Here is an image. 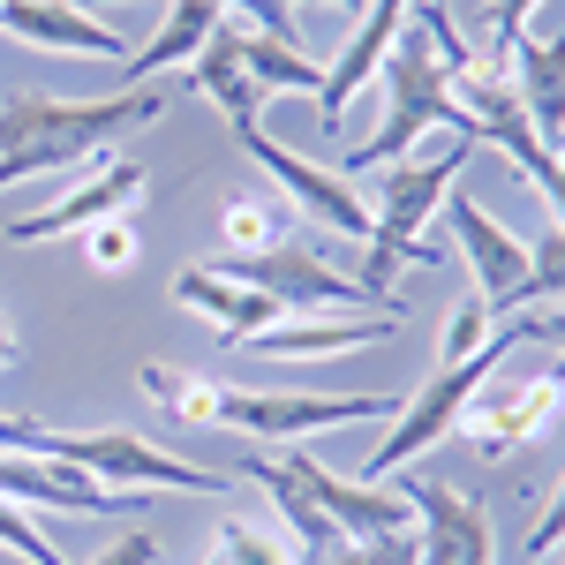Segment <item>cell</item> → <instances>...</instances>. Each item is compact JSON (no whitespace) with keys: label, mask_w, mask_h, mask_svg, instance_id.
Wrapping results in <instances>:
<instances>
[{"label":"cell","mask_w":565,"mask_h":565,"mask_svg":"<svg viewBox=\"0 0 565 565\" xmlns=\"http://www.w3.org/2000/svg\"><path fill=\"white\" fill-rule=\"evenodd\" d=\"M204 565H226V558H218V551H204Z\"/></svg>","instance_id":"obj_39"},{"label":"cell","mask_w":565,"mask_h":565,"mask_svg":"<svg viewBox=\"0 0 565 565\" xmlns=\"http://www.w3.org/2000/svg\"><path fill=\"white\" fill-rule=\"evenodd\" d=\"M189 90H196V98H212L226 129H257L264 84L249 76V68H242V53H234V39H226V15H218V31L204 39V53L189 61Z\"/></svg>","instance_id":"obj_20"},{"label":"cell","mask_w":565,"mask_h":565,"mask_svg":"<svg viewBox=\"0 0 565 565\" xmlns=\"http://www.w3.org/2000/svg\"><path fill=\"white\" fill-rule=\"evenodd\" d=\"M218 271H234L242 287L271 295L279 317H302V309H354V317H362V309H377V317H399V309H385L362 279H354V271L324 264L317 249H295V242H279V249H264V257H226Z\"/></svg>","instance_id":"obj_9"},{"label":"cell","mask_w":565,"mask_h":565,"mask_svg":"<svg viewBox=\"0 0 565 565\" xmlns=\"http://www.w3.org/2000/svg\"><path fill=\"white\" fill-rule=\"evenodd\" d=\"M407 8L415 0H370L362 15H354V31H348V45H340V61L324 68V84H317V129L324 136H340V121L354 114V98L385 76V61H392V45H399V31H407Z\"/></svg>","instance_id":"obj_12"},{"label":"cell","mask_w":565,"mask_h":565,"mask_svg":"<svg viewBox=\"0 0 565 565\" xmlns=\"http://www.w3.org/2000/svg\"><path fill=\"white\" fill-rule=\"evenodd\" d=\"M505 340V324L490 317V309L468 295V302H452V317H445V332H437V362H468V354L498 348Z\"/></svg>","instance_id":"obj_27"},{"label":"cell","mask_w":565,"mask_h":565,"mask_svg":"<svg viewBox=\"0 0 565 565\" xmlns=\"http://www.w3.org/2000/svg\"><path fill=\"white\" fill-rule=\"evenodd\" d=\"M279 242H295V212H287V204H271V196H234V204H218V257H264V249H279Z\"/></svg>","instance_id":"obj_24"},{"label":"cell","mask_w":565,"mask_h":565,"mask_svg":"<svg viewBox=\"0 0 565 565\" xmlns=\"http://www.w3.org/2000/svg\"><path fill=\"white\" fill-rule=\"evenodd\" d=\"M535 8H543V0H490V8H482V45H513Z\"/></svg>","instance_id":"obj_33"},{"label":"cell","mask_w":565,"mask_h":565,"mask_svg":"<svg viewBox=\"0 0 565 565\" xmlns=\"http://www.w3.org/2000/svg\"><path fill=\"white\" fill-rule=\"evenodd\" d=\"M287 8H370V0H287Z\"/></svg>","instance_id":"obj_38"},{"label":"cell","mask_w":565,"mask_h":565,"mask_svg":"<svg viewBox=\"0 0 565 565\" xmlns=\"http://www.w3.org/2000/svg\"><path fill=\"white\" fill-rule=\"evenodd\" d=\"M513 362V354H505ZM490 370L476 385V399L460 407L452 437L476 445V460H505V452H527L535 437H551V423L565 415V362H535V370Z\"/></svg>","instance_id":"obj_3"},{"label":"cell","mask_w":565,"mask_h":565,"mask_svg":"<svg viewBox=\"0 0 565 565\" xmlns=\"http://www.w3.org/2000/svg\"><path fill=\"white\" fill-rule=\"evenodd\" d=\"M527 302H565V234L551 226L543 242H527V295H521V309Z\"/></svg>","instance_id":"obj_28"},{"label":"cell","mask_w":565,"mask_h":565,"mask_svg":"<svg viewBox=\"0 0 565 565\" xmlns=\"http://www.w3.org/2000/svg\"><path fill=\"white\" fill-rule=\"evenodd\" d=\"M39 452L98 476L106 490H181V498H218L226 490L218 468H196V460H181V452H167V445H151L136 430H53L45 423Z\"/></svg>","instance_id":"obj_4"},{"label":"cell","mask_w":565,"mask_h":565,"mask_svg":"<svg viewBox=\"0 0 565 565\" xmlns=\"http://www.w3.org/2000/svg\"><path fill=\"white\" fill-rule=\"evenodd\" d=\"M287 468L302 476V490L324 505V521L340 527L348 543H370V535H415L407 490H385V482H362V476H332L309 445H287Z\"/></svg>","instance_id":"obj_13"},{"label":"cell","mask_w":565,"mask_h":565,"mask_svg":"<svg viewBox=\"0 0 565 565\" xmlns=\"http://www.w3.org/2000/svg\"><path fill=\"white\" fill-rule=\"evenodd\" d=\"M212 551L226 565H302V558H295V543H287L279 527H257V521H218Z\"/></svg>","instance_id":"obj_26"},{"label":"cell","mask_w":565,"mask_h":565,"mask_svg":"<svg viewBox=\"0 0 565 565\" xmlns=\"http://www.w3.org/2000/svg\"><path fill=\"white\" fill-rule=\"evenodd\" d=\"M0 8H8V0H0Z\"/></svg>","instance_id":"obj_40"},{"label":"cell","mask_w":565,"mask_h":565,"mask_svg":"<svg viewBox=\"0 0 565 565\" xmlns=\"http://www.w3.org/2000/svg\"><path fill=\"white\" fill-rule=\"evenodd\" d=\"M218 31V0H174L167 8V23L151 31L143 45H129V84L121 90H136V84H151V76H167V68H189L196 53H204V39Z\"/></svg>","instance_id":"obj_21"},{"label":"cell","mask_w":565,"mask_h":565,"mask_svg":"<svg viewBox=\"0 0 565 565\" xmlns=\"http://www.w3.org/2000/svg\"><path fill=\"white\" fill-rule=\"evenodd\" d=\"M242 476H249L264 498H271V527L295 543V558H302V565H317L324 551H332V543H348L340 527L324 521V505H317V498L302 490V476L287 468V452L271 460V452H257V445H249V452H242Z\"/></svg>","instance_id":"obj_18"},{"label":"cell","mask_w":565,"mask_h":565,"mask_svg":"<svg viewBox=\"0 0 565 565\" xmlns=\"http://www.w3.org/2000/svg\"><path fill=\"white\" fill-rule=\"evenodd\" d=\"M174 309L189 317H204L218 332V348H242V340H257L264 324H279V302L257 295V287H242L234 271H218V264H189L174 279Z\"/></svg>","instance_id":"obj_17"},{"label":"cell","mask_w":565,"mask_h":565,"mask_svg":"<svg viewBox=\"0 0 565 565\" xmlns=\"http://www.w3.org/2000/svg\"><path fill=\"white\" fill-rule=\"evenodd\" d=\"M535 196L551 204V218H558V234H565V159H551V174L535 181Z\"/></svg>","instance_id":"obj_36"},{"label":"cell","mask_w":565,"mask_h":565,"mask_svg":"<svg viewBox=\"0 0 565 565\" xmlns=\"http://www.w3.org/2000/svg\"><path fill=\"white\" fill-rule=\"evenodd\" d=\"M76 249H84L90 271L121 279V271H136V264H143V226H136V212L98 218V226H84V234H76Z\"/></svg>","instance_id":"obj_25"},{"label":"cell","mask_w":565,"mask_h":565,"mask_svg":"<svg viewBox=\"0 0 565 565\" xmlns=\"http://www.w3.org/2000/svg\"><path fill=\"white\" fill-rule=\"evenodd\" d=\"M445 226H452V257L468 264V279H476V302L490 317H513L527 295V242L513 226H498V218L482 212L476 196H445Z\"/></svg>","instance_id":"obj_10"},{"label":"cell","mask_w":565,"mask_h":565,"mask_svg":"<svg viewBox=\"0 0 565 565\" xmlns=\"http://www.w3.org/2000/svg\"><path fill=\"white\" fill-rule=\"evenodd\" d=\"M167 106H174V90L159 84L106 90V98H0V189L129 151L143 129H159Z\"/></svg>","instance_id":"obj_1"},{"label":"cell","mask_w":565,"mask_h":565,"mask_svg":"<svg viewBox=\"0 0 565 565\" xmlns=\"http://www.w3.org/2000/svg\"><path fill=\"white\" fill-rule=\"evenodd\" d=\"M0 551H15L23 565H68L53 551V535H39V521L23 505H8V498H0Z\"/></svg>","instance_id":"obj_29"},{"label":"cell","mask_w":565,"mask_h":565,"mask_svg":"<svg viewBox=\"0 0 565 565\" xmlns=\"http://www.w3.org/2000/svg\"><path fill=\"white\" fill-rule=\"evenodd\" d=\"M407 317H377V309H302V317H279L264 324L257 340H242L249 354L264 362H340V354H362V348H385Z\"/></svg>","instance_id":"obj_14"},{"label":"cell","mask_w":565,"mask_h":565,"mask_svg":"<svg viewBox=\"0 0 565 565\" xmlns=\"http://www.w3.org/2000/svg\"><path fill=\"white\" fill-rule=\"evenodd\" d=\"M317 565H423L415 535H370V543H332Z\"/></svg>","instance_id":"obj_30"},{"label":"cell","mask_w":565,"mask_h":565,"mask_svg":"<svg viewBox=\"0 0 565 565\" xmlns=\"http://www.w3.org/2000/svg\"><path fill=\"white\" fill-rule=\"evenodd\" d=\"M513 348H521V340L505 332L498 348L468 354V362H437L430 377H423V385H415L407 399H399L392 430L377 437V452L362 460V482H392L399 468H407V460H423L430 445H445V437H452V423H460V407L476 399V385H482V377H490V370H498V362H505Z\"/></svg>","instance_id":"obj_5"},{"label":"cell","mask_w":565,"mask_h":565,"mask_svg":"<svg viewBox=\"0 0 565 565\" xmlns=\"http://www.w3.org/2000/svg\"><path fill=\"white\" fill-rule=\"evenodd\" d=\"M513 340H527V348H551L565 362V302H527L513 309V324H505Z\"/></svg>","instance_id":"obj_31"},{"label":"cell","mask_w":565,"mask_h":565,"mask_svg":"<svg viewBox=\"0 0 565 565\" xmlns=\"http://www.w3.org/2000/svg\"><path fill=\"white\" fill-rule=\"evenodd\" d=\"M407 505H415V551L423 565H498V543H490V505L460 482L415 476L399 482Z\"/></svg>","instance_id":"obj_11"},{"label":"cell","mask_w":565,"mask_h":565,"mask_svg":"<svg viewBox=\"0 0 565 565\" xmlns=\"http://www.w3.org/2000/svg\"><path fill=\"white\" fill-rule=\"evenodd\" d=\"M15 354H23V340H15V324H8V309H0V370H8Z\"/></svg>","instance_id":"obj_37"},{"label":"cell","mask_w":565,"mask_h":565,"mask_svg":"<svg viewBox=\"0 0 565 565\" xmlns=\"http://www.w3.org/2000/svg\"><path fill=\"white\" fill-rule=\"evenodd\" d=\"M0 498L31 513H136L151 490H106L98 476L45 460V452H0Z\"/></svg>","instance_id":"obj_15"},{"label":"cell","mask_w":565,"mask_h":565,"mask_svg":"<svg viewBox=\"0 0 565 565\" xmlns=\"http://www.w3.org/2000/svg\"><path fill=\"white\" fill-rule=\"evenodd\" d=\"M218 8H226V0H218Z\"/></svg>","instance_id":"obj_41"},{"label":"cell","mask_w":565,"mask_h":565,"mask_svg":"<svg viewBox=\"0 0 565 565\" xmlns=\"http://www.w3.org/2000/svg\"><path fill=\"white\" fill-rule=\"evenodd\" d=\"M385 121L370 129V143H354L348 174H377V167H399V159H415V143L430 129L445 136H468L476 143V129H468V114H460V98H452V76H445V61H437V45L407 23L399 31V45H392L385 61Z\"/></svg>","instance_id":"obj_2"},{"label":"cell","mask_w":565,"mask_h":565,"mask_svg":"<svg viewBox=\"0 0 565 565\" xmlns=\"http://www.w3.org/2000/svg\"><path fill=\"white\" fill-rule=\"evenodd\" d=\"M234 136H242V151H249V167L271 174L279 204H287L295 218L324 226V234H340V242H370V196H362L340 167H317V159H302V151L271 143L264 121H257V129H234Z\"/></svg>","instance_id":"obj_7"},{"label":"cell","mask_w":565,"mask_h":565,"mask_svg":"<svg viewBox=\"0 0 565 565\" xmlns=\"http://www.w3.org/2000/svg\"><path fill=\"white\" fill-rule=\"evenodd\" d=\"M143 189H151V167L136 159V151H106V159H84L76 167V181L45 204V212H23L8 218V242H68V234H84V226H98V218H121L143 204Z\"/></svg>","instance_id":"obj_8"},{"label":"cell","mask_w":565,"mask_h":565,"mask_svg":"<svg viewBox=\"0 0 565 565\" xmlns=\"http://www.w3.org/2000/svg\"><path fill=\"white\" fill-rule=\"evenodd\" d=\"M90 565H159V535H151V527H129L121 543H106Z\"/></svg>","instance_id":"obj_34"},{"label":"cell","mask_w":565,"mask_h":565,"mask_svg":"<svg viewBox=\"0 0 565 565\" xmlns=\"http://www.w3.org/2000/svg\"><path fill=\"white\" fill-rule=\"evenodd\" d=\"M565 543V476H558V490H551V498H543V513H535V521H527V558H551V551H558Z\"/></svg>","instance_id":"obj_32"},{"label":"cell","mask_w":565,"mask_h":565,"mask_svg":"<svg viewBox=\"0 0 565 565\" xmlns=\"http://www.w3.org/2000/svg\"><path fill=\"white\" fill-rule=\"evenodd\" d=\"M226 39H234V53H242V68L264 84V98H287V90H302V98H317V84H324V68L309 61L295 39H279V31H257V23H234L226 15Z\"/></svg>","instance_id":"obj_22"},{"label":"cell","mask_w":565,"mask_h":565,"mask_svg":"<svg viewBox=\"0 0 565 565\" xmlns=\"http://www.w3.org/2000/svg\"><path fill=\"white\" fill-rule=\"evenodd\" d=\"M505 61H513V98H521L527 129L551 151H565V31L558 39H527L521 31L505 45Z\"/></svg>","instance_id":"obj_19"},{"label":"cell","mask_w":565,"mask_h":565,"mask_svg":"<svg viewBox=\"0 0 565 565\" xmlns=\"http://www.w3.org/2000/svg\"><path fill=\"white\" fill-rule=\"evenodd\" d=\"M0 31L31 53H76V61H129V39L114 23H98L76 0H8Z\"/></svg>","instance_id":"obj_16"},{"label":"cell","mask_w":565,"mask_h":565,"mask_svg":"<svg viewBox=\"0 0 565 565\" xmlns=\"http://www.w3.org/2000/svg\"><path fill=\"white\" fill-rule=\"evenodd\" d=\"M39 430H45V423H31V415H8V407H0V452H39Z\"/></svg>","instance_id":"obj_35"},{"label":"cell","mask_w":565,"mask_h":565,"mask_svg":"<svg viewBox=\"0 0 565 565\" xmlns=\"http://www.w3.org/2000/svg\"><path fill=\"white\" fill-rule=\"evenodd\" d=\"M399 392H234L218 407V430H242L249 445H309L348 423H392Z\"/></svg>","instance_id":"obj_6"},{"label":"cell","mask_w":565,"mask_h":565,"mask_svg":"<svg viewBox=\"0 0 565 565\" xmlns=\"http://www.w3.org/2000/svg\"><path fill=\"white\" fill-rule=\"evenodd\" d=\"M136 385H143L151 407H167L174 423H189V430H218V407H226V385H218V377L181 370V362H143Z\"/></svg>","instance_id":"obj_23"}]
</instances>
